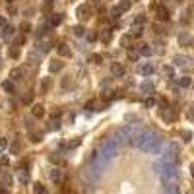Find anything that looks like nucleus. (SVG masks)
<instances>
[{"instance_id": "obj_30", "label": "nucleus", "mask_w": 194, "mask_h": 194, "mask_svg": "<svg viewBox=\"0 0 194 194\" xmlns=\"http://www.w3.org/2000/svg\"><path fill=\"white\" fill-rule=\"evenodd\" d=\"M72 31H74V35H76V37H82V35H84V31H85V29H84V27H82V25H76V27H74V29H72Z\"/></svg>"}, {"instance_id": "obj_2", "label": "nucleus", "mask_w": 194, "mask_h": 194, "mask_svg": "<svg viewBox=\"0 0 194 194\" xmlns=\"http://www.w3.org/2000/svg\"><path fill=\"white\" fill-rule=\"evenodd\" d=\"M153 169H155V173L157 175H161V179L167 184L171 183H175L177 179H179V165L175 163H167V161H159V163H155L153 165Z\"/></svg>"}, {"instance_id": "obj_4", "label": "nucleus", "mask_w": 194, "mask_h": 194, "mask_svg": "<svg viewBox=\"0 0 194 194\" xmlns=\"http://www.w3.org/2000/svg\"><path fill=\"white\" fill-rule=\"evenodd\" d=\"M161 161H167V163H175V165H179V144H175V142L169 144L167 149L163 152Z\"/></svg>"}, {"instance_id": "obj_38", "label": "nucleus", "mask_w": 194, "mask_h": 194, "mask_svg": "<svg viewBox=\"0 0 194 194\" xmlns=\"http://www.w3.org/2000/svg\"><path fill=\"white\" fill-rule=\"evenodd\" d=\"M85 39H88L89 43H93V41H95V39H97V33H93V31H89L88 35H85Z\"/></svg>"}, {"instance_id": "obj_42", "label": "nucleus", "mask_w": 194, "mask_h": 194, "mask_svg": "<svg viewBox=\"0 0 194 194\" xmlns=\"http://www.w3.org/2000/svg\"><path fill=\"white\" fill-rule=\"evenodd\" d=\"M51 161H53V163H62V157H60L58 153H53V155H51Z\"/></svg>"}, {"instance_id": "obj_49", "label": "nucleus", "mask_w": 194, "mask_h": 194, "mask_svg": "<svg viewBox=\"0 0 194 194\" xmlns=\"http://www.w3.org/2000/svg\"><path fill=\"white\" fill-rule=\"evenodd\" d=\"M93 105H95L93 101H88V103H85V109H88V111H89V109H93Z\"/></svg>"}, {"instance_id": "obj_5", "label": "nucleus", "mask_w": 194, "mask_h": 194, "mask_svg": "<svg viewBox=\"0 0 194 194\" xmlns=\"http://www.w3.org/2000/svg\"><path fill=\"white\" fill-rule=\"evenodd\" d=\"M173 66H179V68H184L186 72L192 70V64H190V58L184 54H175L173 56Z\"/></svg>"}, {"instance_id": "obj_43", "label": "nucleus", "mask_w": 194, "mask_h": 194, "mask_svg": "<svg viewBox=\"0 0 194 194\" xmlns=\"http://www.w3.org/2000/svg\"><path fill=\"white\" fill-rule=\"evenodd\" d=\"M144 105H146V107H153V105H155V99H153V97H148L146 101H144Z\"/></svg>"}, {"instance_id": "obj_36", "label": "nucleus", "mask_w": 194, "mask_h": 194, "mask_svg": "<svg viewBox=\"0 0 194 194\" xmlns=\"http://www.w3.org/2000/svg\"><path fill=\"white\" fill-rule=\"evenodd\" d=\"M10 58H14V60L19 58V51L18 49H10Z\"/></svg>"}, {"instance_id": "obj_1", "label": "nucleus", "mask_w": 194, "mask_h": 194, "mask_svg": "<svg viewBox=\"0 0 194 194\" xmlns=\"http://www.w3.org/2000/svg\"><path fill=\"white\" fill-rule=\"evenodd\" d=\"M161 136L157 134V132H152V130H146L142 136V142H140V149L142 152H146V153H159L161 152Z\"/></svg>"}, {"instance_id": "obj_21", "label": "nucleus", "mask_w": 194, "mask_h": 194, "mask_svg": "<svg viewBox=\"0 0 194 194\" xmlns=\"http://www.w3.org/2000/svg\"><path fill=\"white\" fill-rule=\"evenodd\" d=\"M51 85H53V80H51V78H45V80L41 82V91H49V89H51Z\"/></svg>"}, {"instance_id": "obj_18", "label": "nucleus", "mask_w": 194, "mask_h": 194, "mask_svg": "<svg viewBox=\"0 0 194 194\" xmlns=\"http://www.w3.org/2000/svg\"><path fill=\"white\" fill-rule=\"evenodd\" d=\"M21 76H24V70H19V68L10 70V78L12 80H21Z\"/></svg>"}, {"instance_id": "obj_24", "label": "nucleus", "mask_w": 194, "mask_h": 194, "mask_svg": "<svg viewBox=\"0 0 194 194\" xmlns=\"http://www.w3.org/2000/svg\"><path fill=\"white\" fill-rule=\"evenodd\" d=\"M62 21V16L60 14H53V18H51V27H56Z\"/></svg>"}, {"instance_id": "obj_16", "label": "nucleus", "mask_w": 194, "mask_h": 194, "mask_svg": "<svg viewBox=\"0 0 194 194\" xmlns=\"http://www.w3.org/2000/svg\"><path fill=\"white\" fill-rule=\"evenodd\" d=\"M177 84L181 85V88H188V85L192 84V78H188V76H183V78H179V80H177Z\"/></svg>"}, {"instance_id": "obj_27", "label": "nucleus", "mask_w": 194, "mask_h": 194, "mask_svg": "<svg viewBox=\"0 0 194 194\" xmlns=\"http://www.w3.org/2000/svg\"><path fill=\"white\" fill-rule=\"evenodd\" d=\"M179 43H181V45H188V43H190V37H188L186 33H181V35H179Z\"/></svg>"}, {"instance_id": "obj_46", "label": "nucleus", "mask_w": 194, "mask_h": 194, "mask_svg": "<svg viewBox=\"0 0 194 194\" xmlns=\"http://www.w3.org/2000/svg\"><path fill=\"white\" fill-rule=\"evenodd\" d=\"M19 181H21V183H27V181H29V175H25V173H21V177H19Z\"/></svg>"}, {"instance_id": "obj_33", "label": "nucleus", "mask_w": 194, "mask_h": 194, "mask_svg": "<svg viewBox=\"0 0 194 194\" xmlns=\"http://www.w3.org/2000/svg\"><path fill=\"white\" fill-rule=\"evenodd\" d=\"M138 56H140V53H136V51H128V58H130L132 62L138 60Z\"/></svg>"}, {"instance_id": "obj_40", "label": "nucleus", "mask_w": 194, "mask_h": 194, "mask_svg": "<svg viewBox=\"0 0 194 194\" xmlns=\"http://www.w3.org/2000/svg\"><path fill=\"white\" fill-rule=\"evenodd\" d=\"M181 136H183V140H184V142H190V138H192V132H188V130H184V132H183Z\"/></svg>"}, {"instance_id": "obj_8", "label": "nucleus", "mask_w": 194, "mask_h": 194, "mask_svg": "<svg viewBox=\"0 0 194 194\" xmlns=\"http://www.w3.org/2000/svg\"><path fill=\"white\" fill-rule=\"evenodd\" d=\"M155 18L157 21H169V10L165 6H155Z\"/></svg>"}, {"instance_id": "obj_10", "label": "nucleus", "mask_w": 194, "mask_h": 194, "mask_svg": "<svg viewBox=\"0 0 194 194\" xmlns=\"http://www.w3.org/2000/svg\"><path fill=\"white\" fill-rule=\"evenodd\" d=\"M56 53H58V56H62V58H68V56H72V51L68 45H64V43H60L58 47H56Z\"/></svg>"}, {"instance_id": "obj_44", "label": "nucleus", "mask_w": 194, "mask_h": 194, "mask_svg": "<svg viewBox=\"0 0 194 194\" xmlns=\"http://www.w3.org/2000/svg\"><path fill=\"white\" fill-rule=\"evenodd\" d=\"M70 84H72V80H70V76H66L62 80V88H70Z\"/></svg>"}, {"instance_id": "obj_53", "label": "nucleus", "mask_w": 194, "mask_h": 194, "mask_svg": "<svg viewBox=\"0 0 194 194\" xmlns=\"http://www.w3.org/2000/svg\"><path fill=\"white\" fill-rule=\"evenodd\" d=\"M0 194H8V192H6V190H4V188H0Z\"/></svg>"}, {"instance_id": "obj_48", "label": "nucleus", "mask_w": 194, "mask_h": 194, "mask_svg": "<svg viewBox=\"0 0 194 194\" xmlns=\"http://www.w3.org/2000/svg\"><path fill=\"white\" fill-rule=\"evenodd\" d=\"M10 183H12V177L6 175V177H4V184H10Z\"/></svg>"}, {"instance_id": "obj_55", "label": "nucleus", "mask_w": 194, "mask_h": 194, "mask_svg": "<svg viewBox=\"0 0 194 194\" xmlns=\"http://www.w3.org/2000/svg\"><path fill=\"white\" fill-rule=\"evenodd\" d=\"M8 2H12V0H8Z\"/></svg>"}, {"instance_id": "obj_50", "label": "nucleus", "mask_w": 194, "mask_h": 194, "mask_svg": "<svg viewBox=\"0 0 194 194\" xmlns=\"http://www.w3.org/2000/svg\"><path fill=\"white\" fill-rule=\"evenodd\" d=\"M16 45H24V37H16Z\"/></svg>"}, {"instance_id": "obj_22", "label": "nucleus", "mask_w": 194, "mask_h": 194, "mask_svg": "<svg viewBox=\"0 0 194 194\" xmlns=\"http://www.w3.org/2000/svg\"><path fill=\"white\" fill-rule=\"evenodd\" d=\"M140 89H142V91H146V93H149V91H153V84L149 82V80H146V82L140 85Z\"/></svg>"}, {"instance_id": "obj_9", "label": "nucleus", "mask_w": 194, "mask_h": 194, "mask_svg": "<svg viewBox=\"0 0 194 194\" xmlns=\"http://www.w3.org/2000/svg\"><path fill=\"white\" fill-rule=\"evenodd\" d=\"M27 62H29L31 66H39V62H41V54H39V53H35V51H29V53H27Z\"/></svg>"}, {"instance_id": "obj_51", "label": "nucleus", "mask_w": 194, "mask_h": 194, "mask_svg": "<svg viewBox=\"0 0 194 194\" xmlns=\"http://www.w3.org/2000/svg\"><path fill=\"white\" fill-rule=\"evenodd\" d=\"M4 25H6V19H4L2 16H0V29H2V27H4Z\"/></svg>"}, {"instance_id": "obj_15", "label": "nucleus", "mask_w": 194, "mask_h": 194, "mask_svg": "<svg viewBox=\"0 0 194 194\" xmlns=\"http://www.w3.org/2000/svg\"><path fill=\"white\" fill-rule=\"evenodd\" d=\"M14 33H16V29H14L12 25H8V24H6V25L2 27V37H4V39H10V37H14Z\"/></svg>"}, {"instance_id": "obj_12", "label": "nucleus", "mask_w": 194, "mask_h": 194, "mask_svg": "<svg viewBox=\"0 0 194 194\" xmlns=\"http://www.w3.org/2000/svg\"><path fill=\"white\" fill-rule=\"evenodd\" d=\"M161 117H163V120H167V123H173V120H177V113H175L173 109H167V111L163 109Z\"/></svg>"}, {"instance_id": "obj_25", "label": "nucleus", "mask_w": 194, "mask_h": 194, "mask_svg": "<svg viewBox=\"0 0 194 194\" xmlns=\"http://www.w3.org/2000/svg\"><path fill=\"white\" fill-rule=\"evenodd\" d=\"M2 89H4V91H8V93H14V84H12L10 80H6V82L2 84Z\"/></svg>"}, {"instance_id": "obj_37", "label": "nucleus", "mask_w": 194, "mask_h": 194, "mask_svg": "<svg viewBox=\"0 0 194 194\" xmlns=\"http://www.w3.org/2000/svg\"><path fill=\"white\" fill-rule=\"evenodd\" d=\"M21 101H24L25 105H27V103H31V101H33V95H31V93H25V95L21 97Z\"/></svg>"}, {"instance_id": "obj_6", "label": "nucleus", "mask_w": 194, "mask_h": 194, "mask_svg": "<svg viewBox=\"0 0 194 194\" xmlns=\"http://www.w3.org/2000/svg\"><path fill=\"white\" fill-rule=\"evenodd\" d=\"M136 72H138L140 76H152L153 74V64L152 62H144V64H140V66L136 68Z\"/></svg>"}, {"instance_id": "obj_7", "label": "nucleus", "mask_w": 194, "mask_h": 194, "mask_svg": "<svg viewBox=\"0 0 194 194\" xmlns=\"http://www.w3.org/2000/svg\"><path fill=\"white\" fill-rule=\"evenodd\" d=\"M76 16L80 18V19H88L91 18V8L88 4H82V6H78V10H76Z\"/></svg>"}, {"instance_id": "obj_19", "label": "nucleus", "mask_w": 194, "mask_h": 194, "mask_svg": "<svg viewBox=\"0 0 194 194\" xmlns=\"http://www.w3.org/2000/svg\"><path fill=\"white\" fill-rule=\"evenodd\" d=\"M138 53L142 56H149V54H152V49H149V45H140L138 47Z\"/></svg>"}, {"instance_id": "obj_11", "label": "nucleus", "mask_w": 194, "mask_h": 194, "mask_svg": "<svg viewBox=\"0 0 194 194\" xmlns=\"http://www.w3.org/2000/svg\"><path fill=\"white\" fill-rule=\"evenodd\" d=\"M111 72H113V76L120 78V76H124V66H123V64H119V62H113L111 64Z\"/></svg>"}, {"instance_id": "obj_14", "label": "nucleus", "mask_w": 194, "mask_h": 194, "mask_svg": "<svg viewBox=\"0 0 194 194\" xmlns=\"http://www.w3.org/2000/svg\"><path fill=\"white\" fill-rule=\"evenodd\" d=\"M49 70H51L53 74H54V72H60V70H62V62H60L58 58H53L51 64H49Z\"/></svg>"}, {"instance_id": "obj_23", "label": "nucleus", "mask_w": 194, "mask_h": 194, "mask_svg": "<svg viewBox=\"0 0 194 194\" xmlns=\"http://www.w3.org/2000/svg\"><path fill=\"white\" fill-rule=\"evenodd\" d=\"M130 6H132V2H130V0H120L119 8H120V12H128V10H130Z\"/></svg>"}, {"instance_id": "obj_41", "label": "nucleus", "mask_w": 194, "mask_h": 194, "mask_svg": "<svg viewBox=\"0 0 194 194\" xmlns=\"http://www.w3.org/2000/svg\"><path fill=\"white\" fill-rule=\"evenodd\" d=\"M31 142H35V144L41 142V134L39 132H31Z\"/></svg>"}, {"instance_id": "obj_52", "label": "nucleus", "mask_w": 194, "mask_h": 194, "mask_svg": "<svg viewBox=\"0 0 194 194\" xmlns=\"http://www.w3.org/2000/svg\"><path fill=\"white\" fill-rule=\"evenodd\" d=\"M188 117H190V119H194V109H192V111H188Z\"/></svg>"}, {"instance_id": "obj_13", "label": "nucleus", "mask_w": 194, "mask_h": 194, "mask_svg": "<svg viewBox=\"0 0 194 194\" xmlns=\"http://www.w3.org/2000/svg\"><path fill=\"white\" fill-rule=\"evenodd\" d=\"M31 114L35 119H41L43 114H45V107H43L41 103H37V105H33V109H31Z\"/></svg>"}, {"instance_id": "obj_54", "label": "nucleus", "mask_w": 194, "mask_h": 194, "mask_svg": "<svg viewBox=\"0 0 194 194\" xmlns=\"http://www.w3.org/2000/svg\"><path fill=\"white\" fill-rule=\"evenodd\" d=\"M190 169H192V177H194V163H192V165H190Z\"/></svg>"}, {"instance_id": "obj_29", "label": "nucleus", "mask_w": 194, "mask_h": 194, "mask_svg": "<svg viewBox=\"0 0 194 194\" xmlns=\"http://www.w3.org/2000/svg\"><path fill=\"white\" fill-rule=\"evenodd\" d=\"M163 74H165V76H169V78H173L175 68H173V66H165V68H163Z\"/></svg>"}, {"instance_id": "obj_39", "label": "nucleus", "mask_w": 194, "mask_h": 194, "mask_svg": "<svg viewBox=\"0 0 194 194\" xmlns=\"http://www.w3.org/2000/svg\"><path fill=\"white\" fill-rule=\"evenodd\" d=\"M6 148H8V140H6V138H0V152H4Z\"/></svg>"}, {"instance_id": "obj_28", "label": "nucleus", "mask_w": 194, "mask_h": 194, "mask_svg": "<svg viewBox=\"0 0 194 194\" xmlns=\"http://www.w3.org/2000/svg\"><path fill=\"white\" fill-rule=\"evenodd\" d=\"M144 24H146V16H142V14H140V16L134 18V25H144Z\"/></svg>"}, {"instance_id": "obj_17", "label": "nucleus", "mask_w": 194, "mask_h": 194, "mask_svg": "<svg viewBox=\"0 0 194 194\" xmlns=\"http://www.w3.org/2000/svg\"><path fill=\"white\" fill-rule=\"evenodd\" d=\"M51 179H53L54 183H60L62 181V171L60 169H53L51 171Z\"/></svg>"}, {"instance_id": "obj_34", "label": "nucleus", "mask_w": 194, "mask_h": 194, "mask_svg": "<svg viewBox=\"0 0 194 194\" xmlns=\"http://www.w3.org/2000/svg\"><path fill=\"white\" fill-rule=\"evenodd\" d=\"M101 41H103V43H109V41H111V31H103V33H101Z\"/></svg>"}, {"instance_id": "obj_32", "label": "nucleus", "mask_w": 194, "mask_h": 194, "mask_svg": "<svg viewBox=\"0 0 194 194\" xmlns=\"http://www.w3.org/2000/svg\"><path fill=\"white\" fill-rule=\"evenodd\" d=\"M19 29H21V33H29V31H31V25L27 24V21H24V24L19 25Z\"/></svg>"}, {"instance_id": "obj_31", "label": "nucleus", "mask_w": 194, "mask_h": 194, "mask_svg": "<svg viewBox=\"0 0 194 194\" xmlns=\"http://www.w3.org/2000/svg\"><path fill=\"white\" fill-rule=\"evenodd\" d=\"M130 35L132 37H142V25H134V31Z\"/></svg>"}, {"instance_id": "obj_35", "label": "nucleus", "mask_w": 194, "mask_h": 194, "mask_svg": "<svg viewBox=\"0 0 194 194\" xmlns=\"http://www.w3.org/2000/svg\"><path fill=\"white\" fill-rule=\"evenodd\" d=\"M130 41H132V35H124V37L120 39V43H123L124 47H128V45H130Z\"/></svg>"}, {"instance_id": "obj_20", "label": "nucleus", "mask_w": 194, "mask_h": 194, "mask_svg": "<svg viewBox=\"0 0 194 194\" xmlns=\"http://www.w3.org/2000/svg\"><path fill=\"white\" fill-rule=\"evenodd\" d=\"M33 194H47V188L41 183H35L33 184Z\"/></svg>"}, {"instance_id": "obj_3", "label": "nucleus", "mask_w": 194, "mask_h": 194, "mask_svg": "<svg viewBox=\"0 0 194 194\" xmlns=\"http://www.w3.org/2000/svg\"><path fill=\"white\" fill-rule=\"evenodd\" d=\"M117 153H119V144L114 142L113 138H111V140H105L103 146H101V149H99V155H101L105 161H107V159H113V157H117Z\"/></svg>"}, {"instance_id": "obj_47", "label": "nucleus", "mask_w": 194, "mask_h": 194, "mask_svg": "<svg viewBox=\"0 0 194 194\" xmlns=\"http://www.w3.org/2000/svg\"><path fill=\"white\" fill-rule=\"evenodd\" d=\"M19 152V144L16 142V144H14V146H12V153H18Z\"/></svg>"}, {"instance_id": "obj_26", "label": "nucleus", "mask_w": 194, "mask_h": 194, "mask_svg": "<svg viewBox=\"0 0 194 194\" xmlns=\"http://www.w3.org/2000/svg\"><path fill=\"white\" fill-rule=\"evenodd\" d=\"M89 62H93V64H101V62H103V54H91V56H89Z\"/></svg>"}, {"instance_id": "obj_45", "label": "nucleus", "mask_w": 194, "mask_h": 194, "mask_svg": "<svg viewBox=\"0 0 194 194\" xmlns=\"http://www.w3.org/2000/svg\"><path fill=\"white\" fill-rule=\"evenodd\" d=\"M111 14H113V18H119V16H120V8H119V6H117V8H113Z\"/></svg>"}]
</instances>
